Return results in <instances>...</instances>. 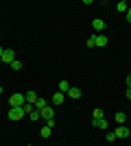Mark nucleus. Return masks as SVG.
Segmentation results:
<instances>
[{
    "label": "nucleus",
    "mask_w": 131,
    "mask_h": 146,
    "mask_svg": "<svg viewBox=\"0 0 131 146\" xmlns=\"http://www.w3.org/2000/svg\"><path fill=\"white\" fill-rule=\"evenodd\" d=\"M105 140H107V142H116V133H114V131H107Z\"/></svg>",
    "instance_id": "nucleus-21"
},
{
    "label": "nucleus",
    "mask_w": 131,
    "mask_h": 146,
    "mask_svg": "<svg viewBox=\"0 0 131 146\" xmlns=\"http://www.w3.org/2000/svg\"><path fill=\"white\" fill-rule=\"evenodd\" d=\"M0 94H2V85H0Z\"/></svg>",
    "instance_id": "nucleus-27"
},
{
    "label": "nucleus",
    "mask_w": 131,
    "mask_h": 146,
    "mask_svg": "<svg viewBox=\"0 0 131 146\" xmlns=\"http://www.w3.org/2000/svg\"><path fill=\"white\" fill-rule=\"evenodd\" d=\"M92 124H94V127H98V129H107V127H109V122H107L105 118H103V120H94V118H92Z\"/></svg>",
    "instance_id": "nucleus-12"
},
{
    "label": "nucleus",
    "mask_w": 131,
    "mask_h": 146,
    "mask_svg": "<svg viewBox=\"0 0 131 146\" xmlns=\"http://www.w3.org/2000/svg\"><path fill=\"white\" fill-rule=\"evenodd\" d=\"M44 107H48V100H46V98H37V103H35V109L42 111Z\"/></svg>",
    "instance_id": "nucleus-13"
},
{
    "label": "nucleus",
    "mask_w": 131,
    "mask_h": 146,
    "mask_svg": "<svg viewBox=\"0 0 131 146\" xmlns=\"http://www.w3.org/2000/svg\"><path fill=\"white\" fill-rule=\"evenodd\" d=\"M0 61H5V63H9V66H11L13 61H15V52H13L11 48H5V52H2V59Z\"/></svg>",
    "instance_id": "nucleus-5"
},
{
    "label": "nucleus",
    "mask_w": 131,
    "mask_h": 146,
    "mask_svg": "<svg viewBox=\"0 0 131 146\" xmlns=\"http://www.w3.org/2000/svg\"><path fill=\"white\" fill-rule=\"evenodd\" d=\"M39 133H42V137H50V133H53V129H48V127H46V124H44Z\"/></svg>",
    "instance_id": "nucleus-18"
},
{
    "label": "nucleus",
    "mask_w": 131,
    "mask_h": 146,
    "mask_svg": "<svg viewBox=\"0 0 131 146\" xmlns=\"http://www.w3.org/2000/svg\"><path fill=\"white\" fill-rule=\"evenodd\" d=\"M11 68L15 70V72H18V70H22V61H20V59H15V61L11 63Z\"/></svg>",
    "instance_id": "nucleus-20"
},
{
    "label": "nucleus",
    "mask_w": 131,
    "mask_h": 146,
    "mask_svg": "<svg viewBox=\"0 0 131 146\" xmlns=\"http://www.w3.org/2000/svg\"><path fill=\"white\" fill-rule=\"evenodd\" d=\"M125 96H127V98H129V100H131V87H127V92H125Z\"/></svg>",
    "instance_id": "nucleus-24"
},
{
    "label": "nucleus",
    "mask_w": 131,
    "mask_h": 146,
    "mask_svg": "<svg viewBox=\"0 0 131 146\" xmlns=\"http://www.w3.org/2000/svg\"><path fill=\"white\" fill-rule=\"evenodd\" d=\"M92 113H94V120H103V118H105V111L103 109H94Z\"/></svg>",
    "instance_id": "nucleus-17"
},
{
    "label": "nucleus",
    "mask_w": 131,
    "mask_h": 146,
    "mask_svg": "<svg viewBox=\"0 0 131 146\" xmlns=\"http://www.w3.org/2000/svg\"><path fill=\"white\" fill-rule=\"evenodd\" d=\"M9 105H11V107H24V105H26L24 94H11V98H9Z\"/></svg>",
    "instance_id": "nucleus-2"
},
{
    "label": "nucleus",
    "mask_w": 131,
    "mask_h": 146,
    "mask_svg": "<svg viewBox=\"0 0 131 146\" xmlns=\"http://www.w3.org/2000/svg\"><path fill=\"white\" fill-rule=\"evenodd\" d=\"M24 98H26V103H29V105H35L39 96L35 94V92H26V94H24Z\"/></svg>",
    "instance_id": "nucleus-8"
},
{
    "label": "nucleus",
    "mask_w": 131,
    "mask_h": 146,
    "mask_svg": "<svg viewBox=\"0 0 131 146\" xmlns=\"http://www.w3.org/2000/svg\"><path fill=\"white\" fill-rule=\"evenodd\" d=\"M63 100H66V94H63V92H59V90H57L55 94L50 96V105H53V107H59V105H63Z\"/></svg>",
    "instance_id": "nucleus-4"
},
{
    "label": "nucleus",
    "mask_w": 131,
    "mask_h": 146,
    "mask_svg": "<svg viewBox=\"0 0 131 146\" xmlns=\"http://www.w3.org/2000/svg\"><path fill=\"white\" fill-rule=\"evenodd\" d=\"M7 116H9V120H11V122H18V120H22L26 113H24V107H11V111H9Z\"/></svg>",
    "instance_id": "nucleus-1"
},
{
    "label": "nucleus",
    "mask_w": 131,
    "mask_h": 146,
    "mask_svg": "<svg viewBox=\"0 0 131 146\" xmlns=\"http://www.w3.org/2000/svg\"><path fill=\"white\" fill-rule=\"evenodd\" d=\"M39 116H42L44 120H50V118H55V109H53V105H48V107H44V109L39 111Z\"/></svg>",
    "instance_id": "nucleus-6"
},
{
    "label": "nucleus",
    "mask_w": 131,
    "mask_h": 146,
    "mask_svg": "<svg viewBox=\"0 0 131 146\" xmlns=\"http://www.w3.org/2000/svg\"><path fill=\"white\" fill-rule=\"evenodd\" d=\"M107 44H109V39H107L103 33H100V35H96V46H98V48H105Z\"/></svg>",
    "instance_id": "nucleus-10"
},
{
    "label": "nucleus",
    "mask_w": 131,
    "mask_h": 146,
    "mask_svg": "<svg viewBox=\"0 0 131 146\" xmlns=\"http://www.w3.org/2000/svg\"><path fill=\"white\" fill-rule=\"evenodd\" d=\"M92 26H94V33H96V35H100V33L105 31V22H103L100 18H96V20H94V22H92Z\"/></svg>",
    "instance_id": "nucleus-7"
},
{
    "label": "nucleus",
    "mask_w": 131,
    "mask_h": 146,
    "mask_svg": "<svg viewBox=\"0 0 131 146\" xmlns=\"http://www.w3.org/2000/svg\"><path fill=\"white\" fill-rule=\"evenodd\" d=\"M46 127H48V129H53V127H55V118H50V120H46Z\"/></svg>",
    "instance_id": "nucleus-22"
},
{
    "label": "nucleus",
    "mask_w": 131,
    "mask_h": 146,
    "mask_svg": "<svg viewBox=\"0 0 131 146\" xmlns=\"http://www.w3.org/2000/svg\"><path fill=\"white\" fill-rule=\"evenodd\" d=\"M85 46H87V48H94V46H96V33H94V35H90V37H87Z\"/></svg>",
    "instance_id": "nucleus-16"
},
{
    "label": "nucleus",
    "mask_w": 131,
    "mask_h": 146,
    "mask_svg": "<svg viewBox=\"0 0 131 146\" xmlns=\"http://www.w3.org/2000/svg\"><path fill=\"white\" fill-rule=\"evenodd\" d=\"M68 96L76 100V98H81V90H79V87H70V90H68Z\"/></svg>",
    "instance_id": "nucleus-11"
},
{
    "label": "nucleus",
    "mask_w": 131,
    "mask_h": 146,
    "mask_svg": "<svg viewBox=\"0 0 131 146\" xmlns=\"http://www.w3.org/2000/svg\"><path fill=\"white\" fill-rule=\"evenodd\" d=\"M127 9H129V5H127L125 0H120V2H118V11L120 13H127Z\"/></svg>",
    "instance_id": "nucleus-19"
},
{
    "label": "nucleus",
    "mask_w": 131,
    "mask_h": 146,
    "mask_svg": "<svg viewBox=\"0 0 131 146\" xmlns=\"http://www.w3.org/2000/svg\"><path fill=\"white\" fill-rule=\"evenodd\" d=\"M2 52H5V48H2V46H0V59H2Z\"/></svg>",
    "instance_id": "nucleus-26"
},
{
    "label": "nucleus",
    "mask_w": 131,
    "mask_h": 146,
    "mask_svg": "<svg viewBox=\"0 0 131 146\" xmlns=\"http://www.w3.org/2000/svg\"><path fill=\"white\" fill-rule=\"evenodd\" d=\"M125 15H127V22H131V7L127 9V13H125Z\"/></svg>",
    "instance_id": "nucleus-23"
},
{
    "label": "nucleus",
    "mask_w": 131,
    "mask_h": 146,
    "mask_svg": "<svg viewBox=\"0 0 131 146\" xmlns=\"http://www.w3.org/2000/svg\"><path fill=\"white\" fill-rule=\"evenodd\" d=\"M114 120H116V124H125L127 113H125V111H116V113H114Z\"/></svg>",
    "instance_id": "nucleus-9"
},
{
    "label": "nucleus",
    "mask_w": 131,
    "mask_h": 146,
    "mask_svg": "<svg viewBox=\"0 0 131 146\" xmlns=\"http://www.w3.org/2000/svg\"><path fill=\"white\" fill-rule=\"evenodd\" d=\"M114 133H116V140H127V137L131 135V131L125 127V124H118V127L114 129Z\"/></svg>",
    "instance_id": "nucleus-3"
},
{
    "label": "nucleus",
    "mask_w": 131,
    "mask_h": 146,
    "mask_svg": "<svg viewBox=\"0 0 131 146\" xmlns=\"http://www.w3.org/2000/svg\"><path fill=\"white\" fill-rule=\"evenodd\" d=\"M70 87H72V85H70L68 81H59V92H63V94H68V90H70Z\"/></svg>",
    "instance_id": "nucleus-14"
},
{
    "label": "nucleus",
    "mask_w": 131,
    "mask_h": 146,
    "mask_svg": "<svg viewBox=\"0 0 131 146\" xmlns=\"http://www.w3.org/2000/svg\"><path fill=\"white\" fill-rule=\"evenodd\" d=\"M125 83H127V87H131V74H129V76L125 79Z\"/></svg>",
    "instance_id": "nucleus-25"
},
{
    "label": "nucleus",
    "mask_w": 131,
    "mask_h": 146,
    "mask_svg": "<svg viewBox=\"0 0 131 146\" xmlns=\"http://www.w3.org/2000/svg\"><path fill=\"white\" fill-rule=\"evenodd\" d=\"M26 116H31V122H35V120H39V118H42V116H39V111L35 109V107H33V109L29 111V113H26Z\"/></svg>",
    "instance_id": "nucleus-15"
}]
</instances>
